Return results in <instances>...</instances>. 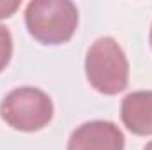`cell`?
Segmentation results:
<instances>
[{
  "label": "cell",
  "mask_w": 152,
  "mask_h": 150,
  "mask_svg": "<svg viewBox=\"0 0 152 150\" xmlns=\"http://www.w3.org/2000/svg\"><path fill=\"white\" fill-rule=\"evenodd\" d=\"M85 73L90 85L106 95H115L127 87L129 64L115 39L99 37L88 48Z\"/></svg>",
  "instance_id": "obj_2"
},
{
  "label": "cell",
  "mask_w": 152,
  "mask_h": 150,
  "mask_svg": "<svg viewBox=\"0 0 152 150\" xmlns=\"http://www.w3.org/2000/svg\"><path fill=\"white\" fill-rule=\"evenodd\" d=\"M12 57V37L11 32L0 25V71H4Z\"/></svg>",
  "instance_id": "obj_6"
},
{
  "label": "cell",
  "mask_w": 152,
  "mask_h": 150,
  "mask_svg": "<svg viewBox=\"0 0 152 150\" xmlns=\"http://www.w3.org/2000/svg\"><path fill=\"white\" fill-rule=\"evenodd\" d=\"M0 117L23 133H34L48 125L53 117V103L42 90L21 87L11 90L0 103Z\"/></svg>",
  "instance_id": "obj_3"
},
{
  "label": "cell",
  "mask_w": 152,
  "mask_h": 150,
  "mask_svg": "<svg viewBox=\"0 0 152 150\" xmlns=\"http://www.w3.org/2000/svg\"><path fill=\"white\" fill-rule=\"evenodd\" d=\"M151 46H152V27H151Z\"/></svg>",
  "instance_id": "obj_9"
},
{
  "label": "cell",
  "mask_w": 152,
  "mask_h": 150,
  "mask_svg": "<svg viewBox=\"0 0 152 150\" xmlns=\"http://www.w3.org/2000/svg\"><path fill=\"white\" fill-rule=\"evenodd\" d=\"M143 150H152V141H151V143H149V145H147V147H145Z\"/></svg>",
  "instance_id": "obj_8"
},
{
  "label": "cell",
  "mask_w": 152,
  "mask_h": 150,
  "mask_svg": "<svg viewBox=\"0 0 152 150\" xmlns=\"http://www.w3.org/2000/svg\"><path fill=\"white\" fill-rule=\"evenodd\" d=\"M124 125L136 136L152 134V90H138L124 97L120 106Z\"/></svg>",
  "instance_id": "obj_5"
},
{
  "label": "cell",
  "mask_w": 152,
  "mask_h": 150,
  "mask_svg": "<svg viewBox=\"0 0 152 150\" xmlns=\"http://www.w3.org/2000/svg\"><path fill=\"white\" fill-rule=\"evenodd\" d=\"M25 25L42 44H62L78 27V9L69 0H34L27 5Z\"/></svg>",
  "instance_id": "obj_1"
},
{
  "label": "cell",
  "mask_w": 152,
  "mask_h": 150,
  "mask_svg": "<svg viewBox=\"0 0 152 150\" xmlns=\"http://www.w3.org/2000/svg\"><path fill=\"white\" fill-rule=\"evenodd\" d=\"M67 150H124V134L108 120L85 122L73 131Z\"/></svg>",
  "instance_id": "obj_4"
},
{
  "label": "cell",
  "mask_w": 152,
  "mask_h": 150,
  "mask_svg": "<svg viewBox=\"0 0 152 150\" xmlns=\"http://www.w3.org/2000/svg\"><path fill=\"white\" fill-rule=\"evenodd\" d=\"M20 0H0V20H4V18H9L18 7H20Z\"/></svg>",
  "instance_id": "obj_7"
}]
</instances>
